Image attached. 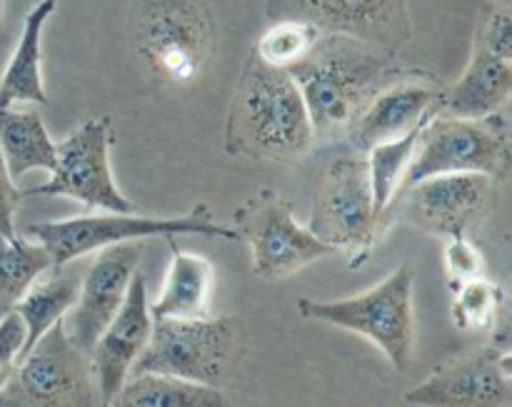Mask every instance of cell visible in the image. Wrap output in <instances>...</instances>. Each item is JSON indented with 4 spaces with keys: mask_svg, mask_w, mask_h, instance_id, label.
Instances as JSON below:
<instances>
[{
    "mask_svg": "<svg viewBox=\"0 0 512 407\" xmlns=\"http://www.w3.org/2000/svg\"><path fill=\"white\" fill-rule=\"evenodd\" d=\"M288 73L308 105L315 138L330 140L348 135L370 98L408 73V68L388 50L350 35L323 33L313 50L288 68Z\"/></svg>",
    "mask_w": 512,
    "mask_h": 407,
    "instance_id": "obj_1",
    "label": "cell"
},
{
    "mask_svg": "<svg viewBox=\"0 0 512 407\" xmlns=\"http://www.w3.org/2000/svg\"><path fill=\"white\" fill-rule=\"evenodd\" d=\"M308 105L288 70L250 53L225 120V150L235 158L298 163L313 150Z\"/></svg>",
    "mask_w": 512,
    "mask_h": 407,
    "instance_id": "obj_2",
    "label": "cell"
},
{
    "mask_svg": "<svg viewBox=\"0 0 512 407\" xmlns=\"http://www.w3.org/2000/svg\"><path fill=\"white\" fill-rule=\"evenodd\" d=\"M245 350V325L223 318H153V330L133 363L135 373H163L223 388Z\"/></svg>",
    "mask_w": 512,
    "mask_h": 407,
    "instance_id": "obj_3",
    "label": "cell"
},
{
    "mask_svg": "<svg viewBox=\"0 0 512 407\" xmlns=\"http://www.w3.org/2000/svg\"><path fill=\"white\" fill-rule=\"evenodd\" d=\"M415 268L400 263L385 280L365 293L343 300H298L303 320L333 325L363 335L378 345L400 373L408 370L415 348Z\"/></svg>",
    "mask_w": 512,
    "mask_h": 407,
    "instance_id": "obj_4",
    "label": "cell"
},
{
    "mask_svg": "<svg viewBox=\"0 0 512 407\" xmlns=\"http://www.w3.org/2000/svg\"><path fill=\"white\" fill-rule=\"evenodd\" d=\"M25 235L38 240L48 250L53 268L68 265L83 255L98 253L105 245L128 243L145 238H175V235H203V238L238 240L233 228L218 223L205 203L195 205L190 213L175 218H145L133 213L80 215L68 220H43L25 228Z\"/></svg>",
    "mask_w": 512,
    "mask_h": 407,
    "instance_id": "obj_5",
    "label": "cell"
},
{
    "mask_svg": "<svg viewBox=\"0 0 512 407\" xmlns=\"http://www.w3.org/2000/svg\"><path fill=\"white\" fill-rule=\"evenodd\" d=\"M213 40V15L200 0H138L135 5V55L158 83H193L208 63Z\"/></svg>",
    "mask_w": 512,
    "mask_h": 407,
    "instance_id": "obj_6",
    "label": "cell"
},
{
    "mask_svg": "<svg viewBox=\"0 0 512 407\" xmlns=\"http://www.w3.org/2000/svg\"><path fill=\"white\" fill-rule=\"evenodd\" d=\"M383 228V218L375 210L365 153L350 150L328 160L315 183L313 215L308 223L310 233L333 245L338 253L340 250L353 253L348 268L355 270L368 263Z\"/></svg>",
    "mask_w": 512,
    "mask_h": 407,
    "instance_id": "obj_7",
    "label": "cell"
},
{
    "mask_svg": "<svg viewBox=\"0 0 512 407\" xmlns=\"http://www.w3.org/2000/svg\"><path fill=\"white\" fill-rule=\"evenodd\" d=\"M510 153V128L503 110L485 118L438 113L420 133L403 188L450 173H480L505 180Z\"/></svg>",
    "mask_w": 512,
    "mask_h": 407,
    "instance_id": "obj_8",
    "label": "cell"
},
{
    "mask_svg": "<svg viewBox=\"0 0 512 407\" xmlns=\"http://www.w3.org/2000/svg\"><path fill=\"white\" fill-rule=\"evenodd\" d=\"M88 355L70 340L63 320L45 330L18 360L0 388V407H83L93 405Z\"/></svg>",
    "mask_w": 512,
    "mask_h": 407,
    "instance_id": "obj_9",
    "label": "cell"
},
{
    "mask_svg": "<svg viewBox=\"0 0 512 407\" xmlns=\"http://www.w3.org/2000/svg\"><path fill=\"white\" fill-rule=\"evenodd\" d=\"M115 143L113 120L108 115L88 118L55 143V165L50 170V180L35 185L25 195H45V198H73L93 210H110V213H135V203H130L118 188L110 165V148Z\"/></svg>",
    "mask_w": 512,
    "mask_h": 407,
    "instance_id": "obj_10",
    "label": "cell"
},
{
    "mask_svg": "<svg viewBox=\"0 0 512 407\" xmlns=\"http://www.w3.org/2000/svg\"><path fill=\"white\" fill-rule=\"evenodd\" d=\"M235 235L245 240L253 258V270L263 280H283L305 265L335 255L333 245L315 238L298 225L293 205L275 190H260L235 213Z\"/></svg>",
    "mask_w": 512,
    "mask_h": 407,
    "instance_id": "obj_11",
    "label": "cell"
},
{
    "mask_svg": "<svg viewBox=\"0 0 512 407\" xmlns=\"http://www.w3.org/2000/svg\"><path fill=\"white\" fill-rule=\"evenodd\" d=\"M268 20H300L398 55L413 40L408 0H265Z\"/></svg>",
    "mask_w": 512,
    "mask_h": 407,
    "instance_id": "obj_12",
    "label": "cell"
},
{
    "mask_svg": "<svg viewBox=\"0 0 512 407\" xmlns=\"http://www.w3.org/2000/svg\"><path fill=\"white\" fill-rule=\"evenodd\" d=\"M403 400L425 407H508L512 405L510 348L490 345L448 360L408 390Z\"/></svg>",
    "mask_w": 512,
    "mask_h": 407,
    "instance_id": "obj_13",
    "label": "cell"
},
{
    "mask_svg": "<svg viewBox=\"0 0 512 407\" xmlns=\"http://www.w3.org/2000/svg\"><path fill=\"white\" fill-rule=\"evenodd\" d=\"M500 180L480 173H450L405 188V215L425 233L470 235L493 210Z\"/></svg>",
    "mask_w": 512,
    "mask_h": 407,
    "instance_id": "obj_14",
    "label": "cell"
},
{
    "mask_svg": "<svg viewBox=\"0 0 512 407\" xmlns=\"http://www.w3.org/2000/svg\"><path fill=\"white\" fill-rule=\"evenodd\" d=\"M143 240H128V243L105 245L98 250V258L80 278L78 300L65 313L63 325L70 340L83 350L85 355L100 338L105 325L115 318L123 305L130 280L138 273L143 260Z\"/></svg>",
    "mask_w": 512,
    "mask_h": 407,
    "instance_id": "obj_15",
    "label": "cell"
},
{
    "mask_svg": "<svg viewBox=\"0 0 512 407\" xmlns=\"http://www.w3.org/2000/svg\"><path fill=\"white\" fill-rule=\"evenodd\" d=\"M445 103V88L433 75L408 70L370 98L350 125L348 140L353 150L365 153L373 145L385 143L413 130L420 120L438 115Z\"/></svg>",
    "mask_w": 512,
    "mask_h": 407,
    "instance_id": "obj_16",
    "label": "cell"
},
{
    "mask_svg": "<svg viewBox=\"0 0 512 407\" xmlns=\"http://www.w3.org/2000/svg\"><path fill=\"white\" fill-rule=\"evenodd\" d=\"M150 330H153V315H150L148 283L145 275L135 273L123 305L88 353L90 373L103 405L113 403L118 390L123 388L140 350L148 343Z\"/></svg>",
    "mask_w": 512,
    "mask_h": 407,
    "instance_id": "obj_17",
    "label": "cell"
},
{
    "mask_svg": "<svg viewBox=\"0 0 512 407\" xmlns=\"http://www.w3.org/2000/svg\"><path fill=\"white\" fill-rule=\"evenodd\" d=\"M58 0H38L28 10L18 45L0 78V108L13 105H50L43 83V30L53 18Z\"/></svg>",
    "mask_w": 512,
    "mask_h": 407,
    "instance_id": "obj_18",
    "label": "cell"
},
{
    "mask_svg": "<svg viewBox=\"0 0 512 407\" xmlns=\"http://www.w3.org/2000/svg\"><path fill=\"white\" fill-rule=\"evenodd\" d=\"M512 93V55L473 45L468 68L445 90L443 113L460 118H485L508 103Z\"/></svg>",
    "mask_w": 512,
    "mask_h": 407,
    "instance_id": "obj_19",
    "label": "cell"
},
{
    "mask_svg": "<svg viewBox=\"0 0 512 407\" xmlns=\"http://www.w3.org/2000/svg\"><path fill=\"white\" fill-rule=\"evenodd\" d=\"M170 245L168 275L158 300L150 303L153 318H205L210 310V290H213V265L198 253L180 250L173 238Z\"/></svg>",
    "mask_w": 512,
    "mask_h": 407,
    "instance_id": "obj_20",
    "label": "cell"
},
{
    "mask_svg": "<svg viewBox=\"0 0 512 407\" xmlns=\"http://www.w3.org/2000/svg\"><path fill=\"white\" fill-rule=\"evenodd\" d=\"M0 153L13 180L30 170L50 173L55 165V143L35 110L0 108Z\"/></svg>",
    "mask_w": 512,
    "mask_h": 407,
    "instance_id": "obj_21",
    "label": "cell"
},
{
    "mask_svg": "<svg viewBox=\"0 0 512 407\" xmlns=\"http://www.w3.org/2000/svg\"><path fill=\"white\" fill-rule=\"evenodd\" d=\"M110 405L118 407H223V390L163 373L128 375Z\"/></svg>",
    "mask_w": 512,
    "mask_h": 407,
    "instance_id": "obj_22",
    "label": "cell"
},
{
    "mask_svg": "<svg viewBox=\"0 0 512 407\" xmlns=\"http://www.w3.org/2000/svg\"><path fill=\"white\" fill-rule=\"evenodd\" d=\"M53 270L55 275H50V278L45 280H35V283L25 290L23 298L13 305V310L25 323L23 355L33 348V343L45 333V330L53 328L58 320H63L65 313H68L75 305V300H78L80 275L68 273L65 265ZM23 355H20V358H23Z\"/></svg>",
    "mask_w": 512,
    "mask_h": 407,
    "instance_id": "obj_23",
    "label": "cell"
},
{
    "mask_svg": "<svg viewBox=\"0 0 512 407\" xmlns=\"http://www.w3.org/2000/svg\"><path fill=\"white\" fill-rule=\"evenodd\" d=\"M443 113V110H440ZM430 118L420 120L413 130H408L405 135L393 140H385V143L373 145L370 150H365V158H368V170H370V185H373V200L375 210L380 213L385 223V210L393 205L395 195L403 188L405 175H408L410 163H413L415 148H418L420 133H423L425 125L433 120Z\"/></svg>",
    "mask_w": 512,
    "mask_h": 407,
    "instance_id": "obj_24",
    "label": "cell"
},
{
    "mask_svg": "<svg viewBox=\"0 0 512 407\" xmlns=\"http://www.w3.org/2000/svg\"><path fill=\"white\" fill-rule=\"evenodd\" d=\"M48 270H53V260L38 240L18 233L0 235V315Z\"/></svg>",
    "mask_w": 512,
    "mask_h": 407,
    "instance_id": "obj_25",
    "label": "cell"
},
{
    "mask_svg": "<svg viewBox=\"0 0 512 407\" xmlns=\"http://www.w3.org/2000/svg\"><path fill=\"white\" fill-rule=\"evenodd\" d=\"M453 323L463 333H490L503 310V288L488 278H473L453 288Z\"/></svg>",
    "mask_w": 512,
    "mask_h": 407,
    "instance_id": "obj_26",
    "label": "cell"
},
{
    "mask_svg": "<svg viewBox=\"0 0 512 407\" xmlns=\"http://www.w3.org/2000/svg\"><path fill=\"white\" fill-rule=\"evenodd\" d=\"M320 35H323V30H318L310 23H300V20H273L270 28L255 43L253 53L268 65L288 70L313 50Z\"/></svg>",
    "mask_w": 512,
    "mask_h": 407,
    "instance_id": "obj_27",
    "label": "cell"
},
{
    "mask_svg": "<svg viewBox=\"0 0 512 407\" xmlns=\"http://www.w3.org/2000/svg\"><path fill=\"white\" fill-rule=\"evenodd\" d=\"M445 270H448L450 290L465 280L483 278L485 258L468 235H453L445 238Z\"/></svg>",
    "mask_w": 512,
    "mask_h": 407,
    "instance_id": "obj_28",
    "label": "cell"
},
{
    "mask_svg": "<svg viewBox=\"0 0 512 407\" xmlns=\"http://www.w3.org/2000/svg\"><path fill=\"white\" fill-rule=\"evenodd\" d=\"M25 345V323L13 308L0 315V388L10 380Z\"/></svg>",
    "mask_w": 512,
    "mask_h": 407,
    "instance_id": "obj_29",
    "label": "cell"
},
{
    "mask_svg": "<svg viewBox=\"0 0 512 407\" xmlns=\"http://www.w3.org/2000/svg\"><path fill=\"white\" fill-rule=\"evenodd\" d=\"M23 200V190L15 188V180L0 153V235H15V210Z\"/></svg>",
    "mask_w": 512,
    "mask_h": 407,
    "instance_id": "obj_30",
    "label": "cell"
},
{
    "mask_svg": "<svg viewBox=\"0 0 512 407\" xmlns=\"http://www.w3.org/2000/svg\"><path fill=\"white\" fill-rule=\"evenodd\" d=\"M3 13H5V0H0V23H3Z\"/></svg>",
    "mask_w": 512,
    "mask_h": 407,
    "instance_id": "obj_31",
    "label": "cell"
}]
</instances>
